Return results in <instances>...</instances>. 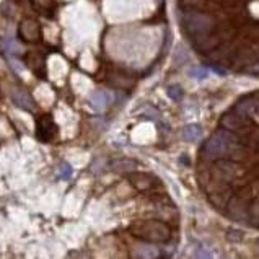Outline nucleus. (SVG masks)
Wrapping results in <instances>:
<instances>
[{"mask_svg":"<svg viewBox=\"0 0 259 259\" xmlns=\"http://www.w3.org/2000/svg\"><path fill=\"white\" fill-rule=\"evenodd\" d=\"M248 155V148L243 145L240 135L223 127L217 129L201 148L202 161H214L220 158H231L240 161Z\"/></svg>","mask_w":259,"mask_h":259,"instance_id":"nucleus-1","label":"nucleus"},{"mask_svg":"<svg viewBox=\"0 0 259 259\" xmlns=\"http://www.w3.org/2000/svg\"><path fill=\"white\" fill-rule=\"evenodd\" d=\"M181 25L191 38H202L217 30V18L202 9H189L183 10Z\"/></svg>","mask_w":259,"mask_h":259,"instance_id":"nucleus-2","label":"nucleus"},{"mask_svg":"<svg viewBox=\"0 0 259 259\" xmlns=\"http://www.w3.org/2000/svg\"><path fill=\"white\" fill-rule=\"evenodd\" d=\"M129 231L139 240L148 243H165L171 236V230L161 220H142L131 225Z\"/></svg>","mask_w":259,"mask_h":259,"instance_id":"nucleus-3","label":"nucleus"},{"mask_svg":"<svg viewBox=\"0 0 259 259\" xmlns=\"http://www.w3.org/2000/svg\"><path fill=\"white\" fill-rule=\"evenodd\" d=\"M209 169H210V178H212V185H210L212 188L215 185H230V183H235L241 173L236 160L231 158H220V160L209 161ZM212 188H209V191Z\"/></svg>","mask_w":259,"mask_h":259,"instance_id":"nucleus-4","label":"nucleus"},{"mask_svg":"<svg viewBox=\"0 0 259 259\" xmlns=\"http://www.w3.org/2000/svg\"><path fill=\"white\" fill-rule=\"evenodd\" d=\"M249 197H244L243 194H233L231 199L227 204L228 212V219L235 220V222H246L248 223V217H249Z\"/></svg>","mask_w":259,"mask_h":259,"instance_id":"nucleus-5","label":"nucleus"},{"mask_svg":"<svg viewBox=\"0 0 259 259\" xmlns=\"http://www.w3.org/2000/svg\"><path fill=\"white\" fill-rule=\"evenodd\" d=\"M253 126V121L248 119V118H243L241 114H238L233 108L230 111L223 113L222 118H220V127L223 129H228V131H233V132H241L244 129H248Z\"/></svg>","mask_w":259,"mask_h":259,"instance_id":"nucleus-6","label":"nucleus"},{"mask_svg":"<svg viewBox=\"0 0 259 259\" xmlns=\"http://www.w3.org/2000/svg\"><path fill=\"white\" fill-rule=\"evenodd\" d=\"M18 38L25 41V43H38L43 38V31H41L39 22L33 18H25L22 23L18 25Z\"/></svg>","mask_w":259,"mask_h":259,"instance_id":"nucleus-7","label":"nucleus"},{"mask_svg":"<svg viewBox=\"0 0 259 259\" xmlns=\"http://www.w3.org/2000/svg\"><path fill=\"white\" fill-rule=\"evenodd\" d=\"M36 135L41 142H51L57 135V124L51 116H41L36 121Z\"/></svg>","mask_w":259,"mask_h":259,"instance_id":"nucleus-8","label":"nucleus"},{"mask_svg":"<svg viewBox=\"0 0 259 259\" xmlns=\"http://www.w3.org/2000/svg\"><path fill=\"white\" fill-rule=\"evenodd\" d=\"M12 100L13 103H15L18 108H22V110H26V111H33L35 110V100H33L31 93L28 90H25L22 87H17L12 90Z\"/></svg>","mask_w":259,"mask_h":259,"instance_id":"nucleus-9","label":"nucleus"},{"mask_svg":"<svg viewBox=\"0 0 259 259\" xmlns=\"http://www.w3.org/2000/svg\"><path fill=\"white\" fill-rule=\"evenodd\" d=\"M129 181H131V185L139 189V191H147L153 186V180L152 176H148L145 173H132L129 175Z\"/></svg>","mask_w":259,"mask_h":259,"instance_id":"nucleus-10","label":"nucleus"},{"mask_svg":"<svg viewBox=\"0 0 259 259\" xmlns=\"http://www.w3.org/2000/svg\"><path fill=\"white\" fill-rule=\"evenodd\" d=\"M111 101V97L105 92H95L90 95V98H88V103L93 108L95 111H103L105 108L110 105Z\"/></svg>","mask_w":259,"mask_h":259,"instance_id":"nucleus-11","label":"nucleus"},{"mask_svg":"<svg viewBox=\"0 0 259 259\" xmlns=\"http://www.w3.org/2000/svg\"><path fill=\"white\" fill-rule=\"evenodd\" d=\"M132 256H134V257H147V259L158 257V256H160V249L156 248V246H153L152 243L145 241L144 244H139V246L134 248Z\"/></svg>","mask_w":259,"mask_h":259,"instance_id":"nucleus-12","label":"nucleus"},{"mask_svg":"<svg viewBox=\"0 0 259 259\" xmlns=\"http://www.w3.org/2000/svg\"><path fill=\"white\" fill-rule=\"evenodd\" d=\"M108 83H110L111 87H116V88H129L134 81L131 77H127V75L124 73H119V72H113L108 75Z\"/></svg>","mask_w":259,"mask_h":259,"instance_id":"nucleus-13","label":"nucleus"},{"mask_svg":"<svg viewBox=\"0 0 259 259\" xmlns=\"http://www.w3.org/2000/svg\"><path fill=\"white\" fill-rule=\"evenodd\" d=\"M181 135L186 142H196L202 135V127L199 124H186L183 127Z\"/></svg>","mask_w":259,"mask_h":259,"instance_id":"nucleus-14","label":"nucleus"},{"mask_svg":"<svg viewBox=\"0 0 259 259\" xmlns=\"http://www.w3.org/2000/svg\"><path fill=\"white\" fill-rule=\"evenodd\" d=\"M2 51L5 54V57H17L18 56V52H20V47L17 44V41L15 39H12V38H5L2 41Z\"/></svg>","mask_w":259,"mask_h":259,"instance_id":"nucleus-15","label":"nucleus"},{"mask_svg":"<svg viewBox=\"0 0 259 259\" xmlns=\"http://www.w3.org/2000/svg\"><path fill=\"white\" fill-rule=\"evenodd\" d=\"M135 163L134 161H129V160H122V161H116L113 165V169L118 173H127V171H134L135 169Z\"/></svg>","mask_w":259,"mask_h":259,"instance_id":"nucleus-16","label":"nucleus"},{"mask_svg":"<svg viewBox=\"0 0 259 259\" xmlns=\"http://www.w3.org/2000/svg\"><path fill=\"white\" fill-rule=\"evenodd\" d=\"M249 118L253 119L254 124L259 126V92L253 93V105L249 110Z\"/></svg>","mask_w":259,"mask_h":259,"instance_id":"nucleus-17","label":"nucleus"},{"mask_svg":"<svg viewBox=\"0 0 259 259\" xmlns=\"http://www.w3.org/2000/svg\"><path fill=\"white\" fill-rule=\"evenodd\" d=\"M166 93H168V97L171 98L173 101H181L183 97H185V95H183V88L178 87V85H169L166 88Z\"/></svg>","mask_w":259,"mask_h":259,"instance_id":"nucleus-18","label":"nucleus"},{"mask_svg":"<svg viewBox=\"0 0 259 259\" xmlns=\"http://www.w3.org/2000/svg\"><path fill=\"white\" fill-rule=\"evenodd\" d=\"M72 173H73V169H72V166L69 165V163H60V166L57 169V176L60 180H69L72 176Z\"/></svg>","mask_w":259,"mask_h":259,"instance_id":"nucleus-19","label":"nucleus"},{"mask_svg":"<svg viewBox=\"0 0 259 259\" xmlns=\"http://www.w3.org/2000/svg\"><path fill=\"white\" fill-rule=\"evenodd\" d=\"M189 75L197 78V80H202V78L207 77V70L204 69V67H193V69L189 70Z\"/></svg>","mask_w":259,"mask_h":259,"instance_id":"nucleus-20","label":"nucleus"}]
</instances>
